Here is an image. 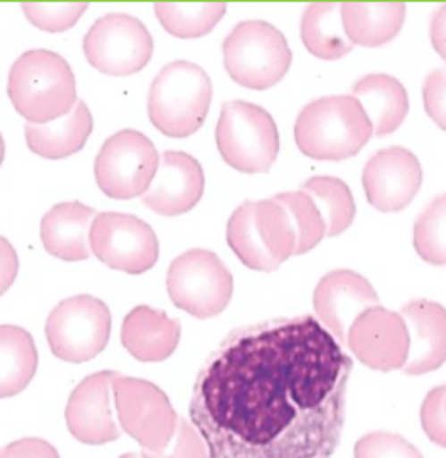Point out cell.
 Wrapping results in <instances>:
<instances>
[{
	"mask_svg": "<svg viewBox=\"0 0 446 458\" xmlns=\"http://www.w3.org/2000/svg\"><path fill=\"white\" fill-rule=\"evenodd\" d=\"M160 157L154 143L137 130H122L106 140L96 158V181L113 200L143 196L158 172Z\"/></svg>",
	"mask_w": 446,
	"mask_h": 458,
	"instance_id": "8fae6325",
	"label": "cell"
},
{
	"mask_svg": "<svg viewBox=\"0 0 446 458\" xmlns=\"http://www.w3.org/2000/svg\"><path fill=\"white\" fill-rule=\"evenodd\" d=\"M228 246L240 261L258 272L278 270L295 255L297 233L289 213L278 202H243L228 221Z\"/></svg>",
	"mask_w": 446,
	"mask_h": 458,
	"instance_id": "277c9868",
	"label": "cell"
},
{
	"mask_svg": "<svg viewBox=\"0 0 446 458\" xmlns=\"http://www.w3.org/2000/svg\"><path fill=\"white\" fill-rule=\"evenodd\" d=\"M120 458H141V453H128V454H122Z\"/></svg>",
	"mask_w": 446,
	"mask_h": 458,
	"instance_id": "ab89813d",
	"label": "cell"
},
{
	"mask_svg": "<svg viewBox=\"0 0 446 458\" xmlns=\"http://www.w3.org/2000/svg\"><path fill=\"white\" fill-rule=\"evenodd\" d=\"M374 307H380L374 287L353 270H334L327 274L325 278H321L314 293L317 322L342 348L346 346L348 329L356 322V318Z\"/></svg>",
	"mask_w": 446,
	"mask_h": 458,
	"instance_id": "2e32d148",
	"label": "cell"
},
{
	"mask_svg": "<svg viewBox=\"0 0 446 458\" xmlns=\"http://www.w3.org/2000/svg\"><path fill=\"white\" fill-rule=\"evenodd\" d=\"M424 105L427 114L435 124L444 130L446 126V72L442 69L427 74L424 82Z\"/></svg>",
	"mask_w": 446,
	"mask_h": 458,
	"instance_id": "e575fe53",
	"label": "cell"
},
{
	"mask_svg": "<svg viewBox=\"0 0 446 458\" xmlns=\"http://www.w3.org/2000/svg\"><path fill=\"white\" fill-rule=\"evenodd\" d=\"M300 191L312 198L325 225V236H341L356 219V200L344 181L336 177H312Z\"/></svg>",
	"mask_w": 446,
	"mask_h": 458,
	"instance_id": "4316f807",
	"label": "cell"
},
{
	"mask_svg": "<svg viewBox=\"0 0 446 458\" xmlns=\"http://www.w3.org/2000/svg\"><path fill=\"white\" fill-rule=\"evenodd\" d=\"M88 3H21L27 20L46 33H63L76 25Z\"/></svg>",
	"mask_w": 446,
	"mask_h": 458,
	"instance_id": "4dcf8cb0",
	"label": "cell"
},
{
	"mask_svg": "<svg viewBox=\"0 0 446 458\" xmlns=\"http://www.w3.org/2000/svg\"><path fill=\"white\" fill-rule=\"evenodd\" d=\"M181 341L179 319L147 304L135 307L122 324V344L139 361H164Z\"/></svg>",
	"mask_w": 446,
	"mask_h": 458,
	"instance_id": "44dd1931",
	"label": "cell"
},
{
	"mask_svg": "<svg viewBox=\"0 0 446 458\" xmlns=\"http://www.w3.org/2000/svg\"><path fill=\"white\" fill-rule=\"evenodd\" d=\"M213 88L207 72L189 61L165 65L148 91V116L164 135L182 140L207 118Z\"/></svg>",
	"mask_w": 446,
	"mask_h": 458,
	"instance_id": "5b68a950",
	"label": "cell"
},
{
	"mask_svg": "<svg viewBox=\"0 0 446 458\" xmlns=\"http://www.w3.org/2000/svg\"><path fill=\"white\" fill-rule=\"evenodd\" d=\"M97 211L82 202H61L40 223L44 250L61 261L76 263L89 259V226Z\"/></svg>",
	"mask_w": 446,
	"mask_h": 458,
	"instance_id": "ffe728a7",
	"label": "cell"
},
{
	"mask_svg": "<svg viewBox=\"0 0 446 458\" xmlns=\"http://www.w3.org/2000/svg\"><path fill=\"white\" fill-rule=\"evenodd\" d=\"M341 13L351 44L376 48L399 35L407 6L405 3H342Z\"/></svg>",
	"mask_w": 446,
	"mask_h": 458,
	"instance_id": "cb8c5ba5",
	"label": "cell"
},
{
	"mask_svg": "<svg viewBox=\"0 0 446 458\" xmlns=\"http://www.w3.org/2000/svg\"><path fill=\"white\" fill-rule=\"evenodd\" d=\"M12 105L29 124H48L76 105V79L55 52L29 50L15 59L8 74Z\"/></svg>",
	"mask_w": 446,
	"mask_h": 458,
	"instance_id": "7a4b0ae2",
	"label": "cell"
},
{
	"mask_svg": "<svg viewBox=\"0 0 446 458\" xmlns=\"http://www.w3.org/2000/svg\"><path fill=\"white\" fill-rule=\"evenodd\" d=\"M154 12L169 35L199 38L223 20L226 3H156Z\"/></svg>",
	"mask_w": 446,
	"mask_h": 458,
	"instance_id": "83f0119b",
	"label": "cell"
},
{
	"mask_svg": "<svg viewBox=\"0 0 446 458\" xmlns=\"http://www.w3.org/2000/svg\"><path fill=\"white\" fill-rule=\"evenodd\" d=\"M154 52L148 29L133 15L106 13L84 37V54L91 67L111 76L143 71Z\"/></svg>",
	"mask_w": 446,
	"mask_h": 458,
	"instance_id": "7c38bea8",
	"label": "cell"
},
{
	"mask_svg": "<svg viewBox=\"0 0 446 458\" xmlns=\"http://www.w3.org/2000/svg\"><path fill=\"white\" fill-rule=\"evenodd\" d=\"M89 251L120 272L143 274L160 257L158 238L150 225L130 213H97L89 226Z\"/></svg>",
	"mask_w": 446,
	"mask_h": 458,
	"instance_id": "4fadbf2b",
	"label": "cell"
},
{
	"mask_svg": "<svg viewBox=\"0 0 446 458\" xmlns=\"http://www.w3.org/2000/svg\"><path fill=\"white\" fill-rule=\"evenodd\" d=\"M444 398L446 388L439 386L427 394L422 405V426L427 437L437 445L446 447V420H444Z\"/></svg>",
	"mask_w": 446,
	"mask_h": 458,
	"instance_id": "836d02e7",
	"label": "cell"
},
{
	"mask_svg": "<svg viewBox=\"0 0 446 458\" xmlns=\"http://www.w3.org/2000/svg\"><path fill=\"white\" fill-rule=\"evenodd\" d=\"M408 331V354L403 365L407 375H425L439 369L446 358V314L439 302L410 301L401 309Z\"/></svg>",
	"mask_w": 446,
	"mask_h": 458,
	"instance_id": "d6986e66",
	"label": "cell"
},
{
	"mask_svg": "<svg viewBox=\"0 0 446 458\" xmlns=\"http://www.w3.org/2000/svg\"><path fill=\"white\" fill-rule=\"evenodd\" d=\"M94 130L91 116L84 101H76L69 114L48 124H25V140L35 155L50 160H59L82 150Z\"/></svg>",
	"mask_w": 446,
	"mask_h": 458,
	"instance_id": "7402d4cb",
	"label": "cell"
},
{
	"mask_svg": "<svg viewBox=\"0 0 446 458\" xmlns=\"http://www.w3.org/2000/svg\"><path fill=\"white\" fill-rule=\"evenodd\" d=\"M141 458H209V454L202 436L198 434L192 424H189L187 419L179 417L175 436L167 447L158 453L143 451Z\"/></svg>",
	"mask_w": 446,
	"mask_h": 458,
	"instance_id": "d6a6232c",
	"label": "cell"
},
{
	"mask_svg": "<svg viewBox=\"0 0 446 458\" xmlns=\"http://www.w3.org/2000/svg\"><path fill=\"white\" fill-rule=\"evenodd\" d=\"M38 368L37 344L18 326H0V400L21 394Z\"/></svg>",
	"mask_w": 446,
	"mask_h": 458,
	"instance_id": "d4e9b609",
	"label": "cell"
},
{
	"mask_svg": "<svg viewBox=\"0 0 446 458\" xmlns=\"http://www.w3.org/2000/svg\"><path fill=\"white\" fill-rule=\"evenodd\" d=\"M113 395L120 428L131 436L143 451L158 453L175 436L179 415L167 395L143 378L118 375Z\"/></svg>",
	"mask_w": 446,
	"mask_h": 458,
	"instance_id": "30bf717a",
	"label": "cell"
},
{
	"mask_svg": "<svg viewBox=\"0 0 446 458\" xmlns=\"http://www.w3.org/2000/svg\"><path fill=\"white\" fill-rule=\"evenodd\" d=\"M373 126L351 96H329L306 105L297 118L295 141L314 160H346L368 143Z\"/></svg>",
	"mask_w": 446,
	"mask_h": 458,
	"instance_id": "3957f363",
	"label": "cell"
},
{
	"mask_svg": "<svg viewBox=\"0 0 446 458\" xmlns=\"http://www.w3.org/2000/svg\"><path fill=\"white\" fill-rule=\"evenodd\" d=\"M351 368L312 316L243 327L199 373L192 426L209 458H329L342 439Z\"/></svg>",
	"mask_w": 446,
	"mask_h": 458,
	"instance_id": "6da1fadb",
	"label": "cell"
},
{
	"mask_svg": "<svg viewBox=\"0 0 446 458\" xmlns=\"http://www.w3.org/2000/svg\"><path fill=\"white\" fill-rule=\"evenodd\" d=\"M346 346L366 368L403 369L408 354V331L403 318L383 307L368 309L348 329Z\"/></svg>",
	"mask_w": 446,
	"mask_h": 458,
	"instance_id": "5bb4252c",
	"label": "cell"
},
{
	"mask_svg": "<svg viewBox=\"0 0 446 458\" xmlns=\"http://www.w3.org/2000/svg\"><path fill=\"white\" fill-rule=\"evenodd\" d=\"M204 191L206 175L199 162L187 152L165 150L156 175L143 194V204L158 216L175 217L202 200Z\"/></svg>",
	"mask_w": 446,
	"mask_h": 458,
	"instance_id": "ac0fdd59",
	"label": "cell"
},
{
	"mask_svg": "<svg viewBox=\"0 0 446 458\" xmlns=\"http://www.w3.org/2000/svg\"><path fill=\"white\" fill-rule=\"evenodd\" d=\"M356 99L368 122L373 135L393 133L403 124L408 113V96L405 86L390 74H368L353 86Z\"/></svg>",
	"mask_w": 446,
	"mask_h": 458,
	"instance_id": "603a6c76",
	"label": "cell"
},
{
	"mask_svg": "<svg viewBox=\"0 0 446 458\" xmlns=\"http://www.w3.org/2000/svg\"><path fill=\"white\" fill-rule=\"evenodd\" d=\"M272 200L283 206L289 213L290 221H293L295 233H297L295 255L307 253L310 250H314L323 238H325V225H323V219L310 196L304 194L302 191H297V192H282L278 196H273Z\"/></svg>",
	"mask_w": 446,
	"mask_h": 458,
	"instance_id": "f1b7e54d",
	"label": "cell"
},
{
	"mask_svg": "<svg viewBox=\"0 0 446 458\" xmlns=\"http://www.w3.org/2000/svg\"><path fill=\"white\" fill-rule=\"evenodd\" d=\"M215 137L223 160L241 174H268L280 155V131L273 118L248 101L223 105Z\"/></svg>",
	"mask_w": 446,
	"mask_h": 458,
	"instance_id": "8992f818",
	"label": "cell"
},
{
	"mask_svg": "<svg viewBox=\"0 0 446 458\" xmlns=\"http://www.w3.org/2000/svg\"><path fill=\"white\" fill-rule=\"evenodd\" d=\"M356 458H424L422 453L399 434L373 432L363 436L356 449Z\"/></svg>",
	"mask_w": 446,
	"mask_h": 458,
	"instance_id": "1f68e13d",
	"label": "cell"
},
{
	"mask_svg": "<svg viewBox=\"0 0 446 458\" xmlns=\"http://www.w3.org/2000/svg\"><path fill=\"white\" fill-rule=\"evenodd\" d=\"M0 458H59V453L48 441L23 437L0 449Z\"/></svg>",
	"mask_w": 446,
	"mask_h": 458,
	"instance_id": "d590c367",
	"label": "cell"
},
{
	"mask_svg": "<svg viewBox=\"0 0 446 458\" xmlns=\"http://www.w3.org/2000/svg\"><path fill=\"white\" fill-rule=\"evenodd\" d=\"M167 293L177 309L207 319L219 316L230 304L234 278L213 251L192 250L169 265Z\"/></svg>",
	"mask_w": 446,
	"mask_h": 458,
	"instance_id": "ba28073f",
	"label": "cell"
},
{
	"mask_svg": "<svg viewBox=\"0 0 446 458\" xmlns=\"http://www.w3.org/2000/svg\"><path fill=\"white\" fill-rule=\"evenodd\" d=\"M118 371H99L86 377L71 394L65 420L67 428L80 444L105 445L120 437V426L111 409L113 380Z\"/></svg>",
	"mask_w": 446,
	"mask_h": 458,
	"instance_id": "e0dca14e",
	"label": "cell"
},
{
	"mask_svg": "<svg viewBox=\"0 0 446 458\" xmlns=\"http://www.w3.org/2000/svg\"><path fill=\"white\" fill-rule=\"evenodd\" d=\"M4 152H6V145L3 140V133H0V165H3V162H4Z\"/></svg>",
	"mask_w": 446,
	"mask_h": 458,
	"instance_id": "f35d334b",
	"label": "cell"
},
{
	"mask_svg": "<svg viewBox=\"0 0 446 458\" xmlns=\"http://www.w3.org/2000/svg\"><path fill=\"white\" fill-rule=\"evenodd\" d=\"M444 13H446V6H441L439 8V12H437V15H435V20H433V23H432V40H433V44H435V48H437V52L444 57L446 55V52H444Z\"/></svg>",
	"mask_w": 446,
	"mask_h": 458,
	"instance_id": "74e56055",
	"label": "cell"
},
{
	"mask_svg": "<svg viewBox=\"0 0 446 458\" xmlns=\"http://www.w3.org/2000/svg\"><path fill=\"white\" fill-rule=\"evenodd\" d=\"M300 35L306 50L319 59H341L353 50L342 27L341 3H314L302 13Z\"/></svg>",
	"mask_w": 446,
	"mask_h": 458,
	"instance_id": "484cf974",
	"label": "cell"
},
{
	"mask_svg": "<svg viewBox=\"0 0 446 458\" xmlns=\"http://www.w3.org/2000/svg\"><path fill=\"white\" fill-rule=\"evenodd\" d=\"M422 185V165L403 147L382 148L366 162L363 189L366 200L383 213L405 209Z\"/></svg>",
	"mask_w": 446,
	"mask_h": 458,
	"instance_id": "9a60e30c",
	"label": "cell"
},
{
	"mask_svg": "<svg viewBox=\"0 0 446 458\" xmlns=\"http://www.w3.org/2000/svg\"><path fill=\"white\" fill-rule=\"evenodd\" d=\"M446 198L439 196L429 204L414 225V250L425 263L442 267L446 263Z\"/></svg>",
	"mask_w": 446,
	"mask_h": 458,
	"instance_id": "f546056e",
	"label": "cell"
},
{
	"mask_svg": "<svg viewBox=\"0 0 446 458\" xmlns=\"http://www.w3.org/2000/svg\"><path fill=\"white\" fill-rule=\"evenodd\" d=\"M20 272V259L12 243L0 236V297H3Z\"/></svg>",
	"mask_w": 446,
	"mask_h": 458,
	"instance_id": "8d00e7d4",
	"label": "cell"
},
{
	"mask_svg": "<svg viewBox=\"0 0 446 458\" xmlns=\"http://www.w3.org/2000/svg\"><path fill=\"white\" fill-rule=\"evenodd\" d=\"M113 318L106 304L91 295L61 301L46 322L52 354L69 363H84L109 344Z\"/></svg>",
	"mask_w": 446,
	"mask_h": 458,
	"instance_id": "9c48e42d",
	"label": "cell"
},
{
	"mask_svg": "<svg viewBox=\"0 0 446 458\" xmlns=\"http://www.w3.org/2000/svg\"><path fill=\"white\" fill-rule=\"evenodd\" d=\"M223 55L234 82L251 89H268L280 84L293 61L280 29L260 20L234 27L223 44Z\"/></svg>",
	"mask_w": 446,
	"mask_h": 458,
	"instance_id": "52a82bcc",
	"label": "cell"
}]
</instances>
